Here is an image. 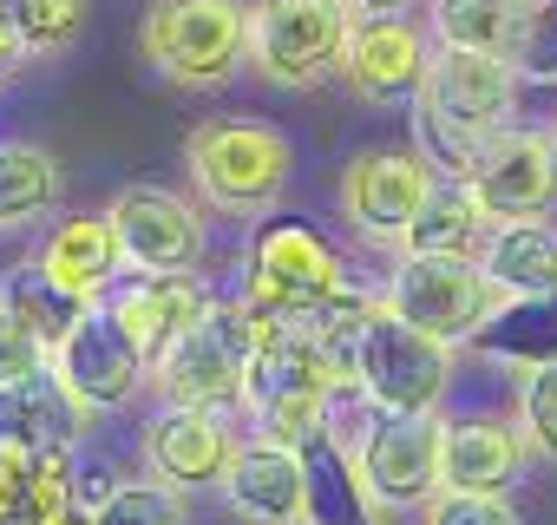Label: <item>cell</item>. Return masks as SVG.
Returning a JSON list of instances; mask_svg holds the SVG:
<instances>
[{"label": "cell", "mask_w": 557, "mask_h": 525, "mask_svg": "<svg viewBox=\"0 0 557 525\" xmlns=\"http://www.w3.org/2000/svg\"><path fill=\"white\" fill-rule=\"evenodd\" d=\"M335 368L315 349V335L302 322H256V355L243 368V394L236 414L249 420V440L309 453L322 447V420L335 401Z\"/></svg>", "instance_id": "obj_1"}, {"label": "cell", "mask_w": 557, "mask_h": 525, "mask_svg": "<svg viewBox=\"0 0 557 525\" xmlns=\"http://www.w3.org/2000/svg\"><path fill=\"white\" fill-rule=\"evenodd\" d=\"M184 171L197 191V210L236 217V223H262L275 217V204L289 197L296 178V145L283 125L269 119H243V112H216L184 138Z\"/></svg>", "instance_id": "obj_2"}, {"label": "cell", "mask_w": 557, "mask_h": 525, "mask_svg": "<svg viewBox=\"0 0 557 525\" xmlns=\"http://www.w3.org/2000/svg\"><path fill=\"white\" fill-rule=\"evenodd\" d=\"M348 290V256L309 217H262L243 249V290L236 303L249 322H309L329 296Z\"/></svg>", "instance_id": "obj_3"}, {"label": "cell", "mask_w": 557, "mask_h": 525, "mask_svg": "<svg viewBox=\"0 0 557 525\" xmlns=\"http://www.w3.org/2000/svg\"><path fill=\"white\" fill-rule=\"evenodd\" d=\"M249 0H151L138 21V53L177 93H223L243 73Z\"/></svg>", "instance_id": "obj_4"}, {"label": "cell", "mask_w": 557, "mask_h": 525, "mask_svg": "<svg viewBox=\"0 0 557 525\" xmlns=\"http://www.w3.org/2000/svg\"><path fill=\"white\" fill-rule=\"evenodd\" d=\"M256 355V322L236 296H216L171 349L151 355L145 388L158 394V407H216L230 414L243 394V368Z\"/></svg>", "instance_id": "obj_5"}, {"label": "cell", "mask_w": 557, "mask_h": 525, "mask_svg": "<svg viewBox=\"0 0 557 525\" xmlns=\"http://www.w3.org/2000/svg\"><path fill=\"white\" fill-rule=\"evenodd\" d=\"M348 27H355L348 0H256L243 34V66H256V80L283 93H309L335 80Z\"/></svg>", "instance_id": "obj_6"}, {"label": "cell", "mask_w": 557, "mask_h": 525, "mask_svg": "<svg viewBox=\"0 0 557 525\" xmlns=\"http://www.w3.org/2000/svg\"><path fill=\"white\" fill-rule=\"evenodd\" d=\"M348 388L374 414H440V401L453 388V349H440L420 329H407L400 316L374 309L361 342H355Z\"/></svg>", "instance_id": "obj_7"}, {"label": "cell", "mask_w": 557, "mask_h": 525, "mask_svg": "<svg viewBox=\"0 0 557 525\" xmlns=\"http://www.w3.org/2000/svg\"><path fill=\"white\" fill-rule=\"evenodd\" d=\"M112 243H119V270L125 277H184L203 270V249H210V223L197 210V197L171 191V184H125L106 204Z\"/></svg>", "instance_id": "obj_8"}, {"label": "cell", "mask_w": 557, "mask_h": 525, "mask_svg": "<svg viewBox=\"0 0 557 525\" xmlns=\"http://www.w3.org/2000/svg\"><path fill=\"white\" fill-rule=\"evenodd\" d=\"M381 309L400 316L407 329H420L426 342L459 349V342H472L485 329L498 296L479 277V262H459V256H394V270L381 283Z\"/></svg>", "instance_id": "obj_9"}, {"label": "cell", "mask_w": 557, "mask_h": 525, "mask_svg": "<svg viewBox=\"0 0 557 525\" xmlns=\"http://www.w3.org/2000/svg\"><path fill=\"white\" fill-rule=\"evenodd\" d=\"M446 414H374L348 453V479L374 512H413L440 492Z\"/></svg>", "instance_id": "obj_10"}, {"label": "cell", "mask_w": 557, "mask_h": 525, "mask_svg": "<svg viewBox=\"0 0 557 525\" xmlns=\"http://www.w3.org/2000/svg\"><path fill=\"white\" fill-rule=\"evenodd\" d=\"M433 171L413 145H368L348 158L342 171V223L374 243V249H400L407 223L420 217V204L433 197Z\"/></svg>", "instance_id": "obj_11"}, {"label": "cell", "mask_w": 557, "mask_h": 525, "mask_svg": "<svg viewBox=\"0 0 557 525\" xmlns=\"http://www.w3.org/2000/svg\"><path fill=\"white\" fill-rule=\"evenodd\" d=\"M47 368H53L60 394H66L86 420L119 414V407H132V401L145 394V355L125 342V329H119L106 309H86V316L66 329V342L47 355Z\"/></svg>", "instance_id": "obj_12"}, {"label": "cell", "mask_w": 557, "mask_h": 525, "mask_svg": "<svg viewBox=\"0 0 557 525\" xmlns=\"http://www.w3.org/2000/svg\"><path fill=\"white\" fill-rule=\"evenodd\" d=\"M466 191L479 197V210L492 223H537L544 210H557V132L550 125L498 132L479 151Z\"/></svg>", "instance_id": "obj_13"}, {"label": "cell", "mask_w": 557, "mask_h": 525, "mask_svg": "<svg viewBox=\"0 0 557 525\" xmlns=\"http://www.w3.org/2000/svg\"><path fill=\"white\" fill-rule=\"evenodd\" d=\"M426 60H433V40H426L420 21H407V14H361L348 27L335 80L361 106H413V93L426 80Z\"/></svg>", "instance_id": "obj_14"}, {"label": "cell", "mask_w": 557, "mask_h": 525, "mask_svg": "<svg viewBox=\"0 0 557 525\" xmlns=\"http://www.w3.org/2000/svg\"><path fill=\"white\" fill-rule=\"evenodd\" d=\"M243 434L230 427V414L216 407H158V420L145 427V466L158 486L171 492H216L230 460H236Z\"/></svg>", "instance_id": "obj_15"}, {"label": "cell", "mask_w": 557, "mask_h": 525, "mask_svg": "<svg viewBox=\"0 0 557 525\" xmlns=\"http://www.w3.org/2000/svg\"><path fill=\"white\" fill-rule=\"evenodd\" d=\"M216 492L230 499L243 525H309L315 518V453L243 440Z\"/></svg>", "instance_id": "obj_16"}, {"label": "cell", "mask_w": 557, "mask_h": 525, "mask_svg": "<svg viewBox=\"0 0 557 525\" xmlns=\"http://www.w3.org/2000/svg\"><path fill=\"white\" fill-rule=\"evenodd\" d=\"M210 303H216L210 277H203V270H184V277H119V290H112L99 309L125 329V342H132V349L145 355V368H151V355L171 349Z\"/></svg>", "instance_id": "obj_17"}, {"label": "cell", "mask_w": 557, "mask_h": 525, "mask_svg": "<svg viewBox=\"0 0 557 525\" xmlns=\"http://www.w3.org/2000/svg\"><path fill=\"white\" fill-rule=\"evenodd\" d=\"M27 262H34L53 290H66L73 303H86V309H99V303L119 290V277H125L106 210H66V217H53L47 243H40Z\"/></svg>", "instance_id": "obj_18"}, {"label": "cell", "mask_w": 557, "mask_h": 525, "mask_svg": "<svg viewBox=\"0 0 557 525\" xmlns=\"http://www.w3.org/2000/svg\"><path fill=\"white\" fill-rule=\"evenodd\" d=\"M524 473V440L511 420L472 414V420H446L440 434V492H492L505 499Z\"/></svg>", "instance_id": "obj_19"}, {"label": "cell", "mask_w": 557, "mask_h": 525, "mask_svg": "<svg viewBox=\"0 0 557 525\" xmlns=\"http://www.w3.org/2000/svg\"><path fill=\"white\" fill-rule=\"evenodd\" d=\"M86 434V414L60 394L53 368L0 388V453H73Z\"/></svg>", "instance_id": "obj_20"}, {"label": "cell", "mask_w": 557, "mask_h": 525, "mask_svg": "<svg viewBox=\"0 0 557 525\" xmlns=\"http://www.w3.org/2000/svg\"><path fill=\"white\" fill-rule=\"evenodd\" d=\"M479 277L492 283L498 303H537L557 296V223H492L479 249Z\"/></svg>", "instance_id": "obj_21"}, {"label": "cell", "mask_w": 557, "mask_h": 525, "mask_svg": "<svg viewBox=\"0 0 557 525\" xmlns=\"http://www.w3.org/2000/svg\"><path fill=\"white\" fill-rule=\"evenodd\" d=\"M73 499H79L73 453H0V525H47Z\"/></svg>", "instance_id": "obj_22"}, {"label": "cell", "mask_w": 557, "mask_h": 525, "mask_svg": "<svg viewBox=\"0 0 557 525\" xmlns=\"http://www.w3.org/2000/svg\"><path fill=\"white\" fill-rule=\"evenodd\" d=\"M485 236H492V217L479 210V197L466 184H433V197L420 204V217L407 223L394 256H459V262H479Z\"/></svg>", "instance_id": "obj_23"}, {"label": "cell", "mask_w": 557, "mask_h": 525, "mask_svg": "<svg viewBox=\"0 0 557 525\" xmlns=\"http://www.w3.org/2000/svg\"><path fill=\"white\" fill-rule=\"evenodd\" d=\"M60 197H66V171L47 145L0 138V230L40 223L47 210H60Z\"/></svg>", "instance_id": "obj_24"}, {"label": "cell", "mask_w": 557, "mask_h": 525, "mask_svg": "<svg viewBox=\"0 0 557 525\" xmlns=\"http://www.w3.org/2000/svg\"><path fill=\"white\" fill-rule=\"evenodd\" d=\"M524 0H433L426 8V40L453 47V53H492L505 60L511 34H518Z\"/></svg>", "instance_id": "obj_25"}, {"label": "cell", "mask_w": 557, "mask_h": 525, "mask_svg": "<svg viewBox=\"0 0 557 525\" xmlns=\"http://www.w3.org/2000/svg\"><path fill=\"white\" fill-rule=\"evenodd\" d=\"M479 355L492 362H518V368H537V362H557V296H537V303H498L485 316V329L472 335Z\"/></svg>", "instance_id": "obj_26"}, {"label": "cell", "mask_w": 557, "mask_h": 525, "mask_svg": "<svg viewBox=\"0 0 557 525\" xmlns=\"http://www.w3.org/2000/svg\"><path fill=\"white\" fill-rule=\"evenodd\" d=\"M0 21H8L21 60H60L86 40L92 0H0Z\"/></svg>", "instance_id": "obj_27"}, {"label": "cell", "mask_w": 557, "mask_h": 525, "mask_svg": "<svg viewBox=\"0 0 557 525\" xmlns=\"http://www.w3.org/2000/svg\"><path fill=\"white\" fill-rule=\"evenodd\" d=\"M0 309H8L47 355H53V349L66 342V329L86 316V303H73L66 290H53V283L34 270V262H14V270L0 277Z\"/></svg>", "instance_id": "obj_28"}, {"label": "cell", "mask_w": 557, "mask_h": 525, "mask_svg": "<svg viewBox=\"0 0 557 525\" xmlns=\"http://www.w3.org/2000/svg\"><path fill=\"white\" fill-rule=\"evenodd\" d=\"M92 525H190V499L158 486L151 473L145 479H119L92 499Z\"/></svg>", "instance_id": "obj_29"}, {"label": "cell", "mask_w": 557, "mask_h": 525, "mask_svg": "<svg viewBox=\"0 0 557 525\" xmlns=\"http://www.w3.org/2000/svg\"><path fill=\"white\" fill-rule=\"evenodd\" d=\"M505 66L518 73V86H557V0H524Z\"/></svg>", "instance_id": "obj_30"}, {"label": "cell", "mask_w": 557, "mask_h": 525, "mask_svg": "<svg viewBox=\"0 0 557 525\" xmlns=\"http://www.w3.org/2000/svg\"><path fill=\"white\" fill-rule=\"evenodd\" d=\"M511 427H518L524 453L557 466V362H537L518 375V420Z\"/></svg>", "instance_id": "obj_31"}, {"label": "cell", "mask_w": 557, "mask_h": 525, "mask_svg": "<svg viewBox=\"0 0 557 525\" xmlns=\"http://www.w3.org/2000/svg\"><path fill=\"white\" fill-rule=\"evenodd\" d=\"M420 525H524L511 499H492V492H433L420 505Z\"/></svg>", "instance_id": "obj_32"}, {"label": "cell", "mask_w": 557, "mask_h": 525, "mask_svg": "<svg viewBox=\"0 0 557 525\" xmlns=\"http://www.w3.org/2000/svg\"><path fill=\"white\" fill-rule=\"evenodd\" d=\"M47 368V349L8 316V309H0V388H8V381H27V375H40Z\"/></svg>", "instance_id": "obj_33"}, {"label": "cell", "mask_w": 557, "mask_h": 525, "mask_svg": "<svg viewBox=\"0 0 557 525\" xmlns=\"http://www.w3.org/2000/svg\"><path fill=\"white\" fill-rule=\"evenodd\" d=\"M413 0H348V14L361 21V14H407Z\"/></svg>", "instance_id": "obj_34"}, {"label": "cell", "mask_w": 557, "mask_h": 525, "mask_svg": "<svg viewBox=\"0 0 557 525\" xmlns=\"http://www.w3.org/2000/svg\"><path fill=\"white\" fill-rule=\"evenodd\" d=\"M21 66V47H14V34H8V21H0V80H8Z\"/></svg>", "instance_id": "obj_35"}, {"label": "cell", "mask_w": 557, "mask_h": 525, "mask_svg": "<svg viewBox=\"0 0 557 525\" xmlns=\"http://www.w3.org/2000/svg\"><path fill=\"white\" fill-rule=\"evenodd\" d=\"M47 525H92V505H79V499H73V505H66V512H53Z\"/></svg>", "instance_id": "obj_36"}, {"label": "cell", "mask_w": 557, "mask_h": 525, "mask_svg": "<svg viewBox=\"0 0 557 525\" xmlns=\"http://www.w3.org/2000/svg\"><path fill=\"white\" fill-rule=\"evenodd\" d=\"M309 525H315V518H309Z\"/></svg>", "instance_id": "obj_37"}, {"label": "cell", "mask_w": 557, "mask_h": 525, "mask_svg": "<svg viewBox=\"0 0 557 525\" xmlns=\"http://www.w3.org/2000/svg\"><path fill=\"white\" fill-rule=\"evenodd\" d=\"M550 132H557V125H550Z\"/></svg>", "instance_id": "obj_38"}]
</instances>
